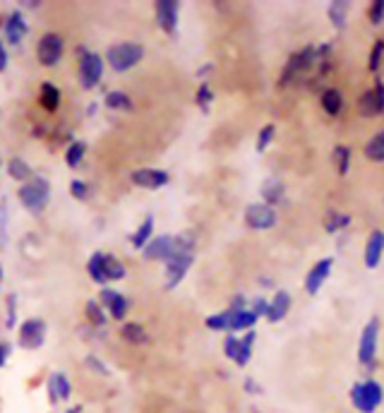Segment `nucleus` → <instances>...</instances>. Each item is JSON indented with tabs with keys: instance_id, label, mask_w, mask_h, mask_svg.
Instances as JSON below:
<instances>
[{
	"instance_id": "f257e3e1",
	"label": "nucleus",
	"mask_w": 384,
	"mask_h": 413,
	"mask_svg": "<svg viewBox=\"0 0 384 413\" xmlns=\"http://www.w3.org/2000/svg\"><path fill=\"white\" fill-rule=\"evenodd\" d=\"M17 200H20V205L31 212L34 217H39L43 214V209L51 205V183H48V178L43 176H34L29 183H24L17 190Z\"/></svg>"
},
{
	"instance_id": "f03ea898",
	"label": "nucleus",
	"mask_w": 384,
	"mask_h": 413,
	"mask_svg": "<svg viewBox=\"0 0 384 413\" xmlns=\"http://www.w3.org/2000/svg\"><path fill=\"white\" fill-rule=\"evenodd\" d=\"M77 73H79V85L82 89L92 92L102 85L104 70H106V58H102V53H94L87 46H77Z\"/></svg>"
},
{
	"instance_id": "7ed1b4c3",
	"label": "nucleus",
	"mask_w": 384,
	"mask_h": 413,
	"mask_svg": "<svg viewBox=\"0 0 384 413\" xmlns=\"http://www.w3.org/2000/svg\"><path fill=\"white\" fill-rule=\"evenodd\" d=\"M106 65H111V70L116 73H128L135 65H140L144 58V46L137 41H121V43H113L106 50Z\"/></svg>"
},
{
	"instance_id": "20e7f679",
	"label": "nucleus",
	"mask_w": 384,
	"mask_h": 413,
	"mask_svg": "<svg viewBox=\"0 0 384 413\" xmlns=\"http://www.w3.org/2000/svg\"><path fill=\"white\" fill-rule=\"evenodd\" d=\"M351 404L361 413H375L384 404V387L377 380H365L351 387Z\"/></svg>"
},
{
	"instance_id": "39448f33",
	"label": "nucleus",
	"mask_w": 384,
	"mask_h": 413,
	"mask_svg": "<svg viewBox=\"0 0 384 413\" xmlns=\"http://www.w3.org/2000/svg\"><path fill=\"white\" fill-rule=\"evenodd\" d=\"M62 53H65V39H62L58 31H46L36 41V60L43 68H55L62 60Z\"/></svg>"
},
{
	"instance_id": "423d86ee",
	"label": "nucleus",
	"mask_w": 384,
	"mask_h": 413,
	"mask_svg": "<svg viewBox=\"0 0 384 413\" xmlns=\"http://www.w3.org/2000/svg\"><path fill=\"white\" fill-rule=\"evenodd\" d=\"M46 322L41 317H27L24 322H20V329H17V346L24 348V351H39L46 341Z\"/></svg>"
},
{
	"instance_id": "0eeeda50",
	"label": "nucleus",
	"mask_w": 384,
	"mask_h": 413,
	"mask_svg": "<svg viewBox=\"0 0 384 413\" xmlns=\"http://www.w3.org/2000/svg\"><path fill=\"white\" fill-rule=\"evenodd\" d=\"M317 60H319V53H317V48H312V46H307V48L300 50V53L291 55V60L286 63V70H283L279 85L281 87L291 85L293 80H298L300 75H305L307 70H312L314 65H317Z\"/></svg>"
},
{
	"instance_id": "6e6552de",
	"label": "nucleus",
	"mask_w": 384,
	"mask_h": 413,
	"mask_svg": "<svg viewBox=\"0 0 384 413\" xmlns=\"http://www.w3.org/2000/svg\"><path fill=\"white\" fill-rule=\"evenodd\" d=\"M97 301L104 305V310L109 313V317H113V320H118V322H123L130 313L128 296L121 294V291H116V289H109V286H104V289L99 291Z\"/></svg>"
},
{
	"instance_id": "1a4fd4ad",
	"label": "nucleus",
	"mask_w": 384,
	"mask_h": 413,
	"mask_svg": "<svg viewBox=\"0 0 384 413\" xmlns=\"http://www.w3.org/2000/svg\"><path fill=\"white\" fill-rule=\"evenodd\" d=\"M377 336H380V322L370 320L365 325L363 334H361V344H358V360L363 365H373L375 363V355H377Z\"/></svg>"
},
{
	"instance_id": "9d476101",
	"label": "nucleus",
	"mask_w": 384,
	"mask_h": 413,
	"mask_svg": "<svg viewBox=\"0 0 384 413\" xmlns=\"http://www.w3.org/2000/svg\"><path fill=\"white\" fill-rule=\"evenodd\" d=\"M358 113H361L363 118H375L384 113V82L377 80L373 89H368V92L363 94L361 99H358Z\"/></svg>"
},
{
	"instance_id": "9b49d317",
	"label": "nucleus",
	"mask_w": 384,
	"mask_h": 413,
	"mask_svg": "<svg viewBox=\"0 0 384 413\" xmlns=\"http://www.w3.org/2000/svg\"><path fill=\"white\" fill-rule=\"evenodd\" d=\"M194 255L192 252H175V255L166 262V291H173L182 279H185L187 269L192 267Z\"/></svg>"
},
{
	"instance_id": "f8f14e48",
	"label": "nucleus",
	"mask_w": 384,
	"mask_h": 413,
	"mask_svg": "<svg viewBox=\"0 0 384 413\" xmlns=\"http://www.w3.org/2000/svg\"><path fill=\"white\" fill-rule=\"evenodd\" d=\"M3 31H5V39H8L10 46H20V43L24 41V36L29 34V24H27L24 12L22 10L8 12L3 20Z\"/></svg>"
},
{
	"instance_id": "ddd939ff",
	"label": "nucleus",
	"mask_w": 384,
	"mask_h": 413,
	"mask_svg": "<svg viewBox=\"0 0 384 413\" xmlns=\"http://www.w3.org/2000/svg\"><path fill=\"white\" fill-rule=\"evenodd\" d=\"M245 224H248L250 228H255V231H267V228H272L276 224L274 207L264 205V202L250 205L248 209H245Z\"/></svg>"
},
{
	"instance_id": "4468645a",
	"label": "nucleus",
	"mask_w": 384,
	"mask_h": 413,
	"mask_svg": "<svg viewBox=\"0 0 384 413\" xmlns=\"http://www.w3.org/2000/svg\"><path fill=\"white\" fill-rule=\"evenodd\" d=\"M132 186L142 188V190H161L163 186H168L171 176L163 168H137L130 173Z\"/></svg>"
},
{
	"instance_id": "2eb2a0df",
	"label": "nucleus",
	"mask_w": 384,
	"mask_h": 413,
	"mask_svg": "<svg viewBox=\"0 0 384 413\" xmlns=\"http://www.w3.org/2000/svg\"><path fill=\"white\" fill-rule=\"evenodd\" d=\"M144 259L149 262H168L175 255V240L173 236H154L142 250Z\"/></svg>"
},
{
	"instance_id": "dca6fc26",
	"label": "nucleus",
	"mask_w": 384,
	"mask_h": 413,
	"mask_svg": "<svg viewBox=\"0 0 384 413\" xmlns=\"http://www.w3.org/2000/svg\"><path fill=\"white\" fill-rule=\"evenodd\" d=\"M154 15L159 27L166 31V34H175L178 31V17H180V3L175 0H159L154 5Z\"/></svg>"
},
{
	"instance_id": "f3484780",
	"label": "nucleus",
	"mask_w": 384,
	"mask_h": 413,
	"mask_svg": "<svg viewBox=\"0 0 384 413\" xmlns=\"http://www.w3.org/2000/svg\"><path fill=\"white\" fill-rule=\"evenodd\" d=\"M46 392H48V402L51 404H67L72 397L70 377L60 370L51 372V377H48V382H46Z\"/></svg>"
},
{
	"instance_id": "a211bd4d",
	"label": "nucleus",
	"mask_w": 384,
	"mask_h": 413,
	"mask_svg": "<svg viewBox=\"0 0 384 413\" xmlns=\"http://www.w3.org/2000/svg\"><path fill=\"white\" fill-rule=\"evenodd\" d=\"M331 267H334V259L324 257V259H319V262L314 264L310 272H307V279H305V291H307V294H310V296L319 294V289H322L324 281L331 274Z\"/></svg>"
},
{
	"instance_id": "6ab92c4d",
	"label": "nucleus",
	"mask_w": 384,
	"mask_h": 413,
	"mask_svg": "<svg viewBox=\"0 0 384 413\" xmlns=\"http://www.w3.org/2000/svg\"><path fill=\"white\" fill-rule=\"evenodd\" d=\"M62 104V92L53 82H41L39 87V106L46 113H55Z\"/></svg>"
},
{
	"instance_id": "aec40b11",
	"label": "nucleus",
	"mask_w": 384,
	"mask_h": 413,
	"mask_svg": "<svg viewBox=\"0 0 384 413\" xmlns=\"http://www.w3.org/2000/svg\"><path fill=\"white\" fill-rule=\"evenodd\" d=\"M382 255H384V231H373L368 243H365V267L375 269L382 262Z\"/></svg>"
},
{
	"instance_id": "412c9836",
	"label": "nucleus",
	"mask_w": 384,
	"mask_h": 413,
	"mask_svg": "<svg viewBox=\"0 0 384 413\" xmlns=\"http://www.w3.org/2000/svg\"><path fill=\"white\" fill-rule=\"evenodd\" d=\"M288 310H291V294H288V291H276L272 303H269L267 320L269 322H281L283 317L288 315Z\"/></svg>"
},
{
	"instance_id": "4be33fe9",
	"label": "nucleus",
	"mask_w": 384,
	"mask_h": 413,
	"mask_svg": "<svg viewBox=\"0 0 384 413\" xmlns=\"http://www.w3.org/2000/svg\"><path fill=\"white\" fill-rule=\"evenodd\" d=\"M152 238H154V217L147 214V219H144L142 224L135 228V233L130 236V245L135 247V250H144Z\"/></svg>"
},
{
	"instance_id": "5701e85b",
	"label": "nucleus",
	"mask_w": 384,
	"mask_h": 413,
	"mask_svg": "<svg viewBox=\"0 0 384 413\" xmlns=\"http://www.w3.org/2000/svg\"><path fill=\"white\" fill-rule=\"evenodd\" d=\"M84 317H87V325L94 329H104L106 322H109V313L104 310V305L97 301V298H89L84 305Z\"/></svg>"
},
{
	"instance_id": "b1692460",
	"label": "nucleus",
	"mask_w": 384,
	"mask_h": 413,
	"mask_svg": "<svg viewBox=\"0 0 384 413\" xmlns=\"http://www.w3.org/2000/svg\"><path fill=\"white\" fill-rule=\"evenodd\" d=\"M104 104H106V109L123 111V113H128V111L135 109V104H132V97H130L128 92H123V89H111V92L104 97Z\"/></svg>"
},
{
	"instance_id": "393cba45",
	"label": "nucleus",
	"mask_w": 384,
	"mask_h": 413,
	"mask_svg": "<svg viewBox=\"0 0 384 413\" xmlns=\"http://www.w3.org/2000/svg\"><path fill=\"white\" fill-rule=\"evenodd\" d=\"M8 176L12 181L20 183V186H24V183H29L31 178H34V171H31V166L22 156H12L8 159Z\"/></svg>"
},
{
	"instance_id": "a878e982",
	"label": "nucleus",
	"mask_w": 384,
	"mask_h": 413,
	"mask_svg": "<svg viewBox=\"0 0 384 413\" xmlns=\"http://www.w3.org/2000/svg\"><path fill=\"white\" fill-rule=\"evenodd\" d=\"M121 336L132 346H147L149 344V334L140 322H125V325L121 327Z\"/></svg>"
},
{
	"instance_id": "bb28decb",
	"label": "nucleus",
	"mask_w": 384,
	"mask_h": 413,
	"mask_svg": "<svg viewBox=\"0 0 384 413\" xmlns=\"http://www.w3.org/2000/svg\"><path fill=\"white\" fill-rule=\"evenodd\" d=\"M104 279L106 284L109 281H121V279H125V274H128V269H125V264L118 259L116 255H109V252H104Z\"/></svg>"
},
{
	"instance_id": "cd10ccee",
	"label": "nucleus",
	"mask_w": 384,
	"mask_h": 413,
	"mask_svg": "<svg viewBox=\"0 0 384 413\" xmlns=\"http://www.w3.org/2000/svg\"><path fill=\"white\" fill-rule=\"evenodd\" d=\"M319 104H322V109L329 113V116H339L344 109V97L339 89H324L322 97H319Z\"/></svg>"
},
{
	"instance_id": "c85d7f7f",
	"label": "nucleus",
	"mask_w": 384,
	"mask_h": 413,
	"mask_svg": "<svg viewBox=\"0 0 384 413\" xmlns=\"http://www.w3.org/2000/svg\"><path fill=\"white\" fill-rule=\"evenodd\" d=\"M84 156H87V142H82V139H72V142L65 147L67 168H79L82 161H84Z\"/></svg>"
},
{
	"instance_id": "c756f323",
	"label": "nucleus",
	"mask_w": 384,
	"mask_h": 413,
	"mask_svg": "<svg viewBox=\"0 0 384 413\" xmlns=\"http://www.w3.org/2000/svg\"><path fill=\"white\" fill-rule=\"evenodd\" d=\"M262 197H264V205H276V202H281L283 197V183L279 178H267V181L262 183Z\"/></svg>"
},
{
	"instance_id": "7c9ffc66",
	"label": "nucleus",
	"mask_w": 384,
	"mask_h": 413,
	"mask_svg": "<svg viewBox=\"0 0 384 413\" xmlns=\"http://www.w3.org/2000/svg\"><path fill=\"white\" fill-rule=\"evenodd\" d=\"M255 332H248L241 339V346H238V353L236 358H233V363H236L238 368H245L250 363V358H253V348H255Z\"/></svg>"
},
{
	"instance_id": "2f4dec72",
	"label": "nucleus",
	"mask_w": 384,
	"mask_h": 413,
	"mask_svg": "<svg viewBox=\"0 0 384 413\" xmlns=\"http://www.w3.org/2000/svg\"><path fill=\"white\" fill-rule=\"evenodd\" d=\"M104 252H92V257L87 259V272H89V279L97 286H106V279H104Z\"/></svg>"
},
{
	"instance_id": "473e14b6",
	"label": "nucleus",
	"mask_w": 384,
	"mask_h": 413,
	"mask_svg": "<svg viewBox=\"0 0 384 413\" xmlns=\"http://www.w3.org/2000/svg\"><path fill=\"white\" fill-rule=\"evenodd\" d=\"M233 313V310H231ZM257 322V315L253 310H241V313H233L231 317V332H241V329H253Z\"/></svg>"
},
{
	"instance_id": "72a5a7b5",
	"label": "nucleus",
	"mask_w": 384,
	"mask_h": 413,
	"mask_svg": "<svg viewBox=\"0 0 384 413\" xmlns=\"http://www.w3.org/2000/svg\"><path fill=\"white\" fill-rule=\"evenodd\" d=\"M231 317H233L231 310H224V313L207 317L204 325H207V329H212V332H231Z\"/></svg>"
},
{
	"instance_id": "f704fd0d",
	"label": "nucleus",
	"mask_w": 384,
	"mask_h": 413,
	"mask_svg": "<svg viewBox=\"0 0 384 413\" xmlns=\"http://www.w3.org/2000/svg\"><path fill=\"white\" fill-rule=\"evenodd\" d=\"M365 156H368L370 161H384V130H380L368 144H365Z\"/></svg>"
},
{
	"instance_id": "c9c22d12",
	"label": "nucleus",
	"mask_w": 384,
	"mask_h": 413,
	"mask_svg": "<svg viewBox=\"0 0 384 413\" xmlns=\"http://www.w3.org/2000/svg\"><path fill=\"white\" fill-rule=\"evenodd\" d=\"M349 8L351 5L346 3V0H334V3L329 5V20L334 27L344 29L346 27V15H349Z\"/></svg>"
},
{
	"instance_id": "e433bc0d",
	"label": "nucleus",
	"mask_w": 384,
	"mask_h": 413,
	"mask_svg": "<svg viewBox=\"0 0 384 413\" xmlns=\"http://www.w3.org/2000/svg\"><path fill=\"white\" fill-rule=\"evenodd\" d=\"M334 163L339 168V176H346L349 173V166H351V149L346 144H339L334 147Z\"/></svg>"
},
{
	"instance_id": "4c0bfd02",
	"label": "nucleus",
	"mask_w": 384,
	"mask_h": 413,
	"mask_svg": "<svg viewBox=\"0 0 384 413\" xmlns=\"http://www.w3.org/2000/svg\"><path fill=\"white\" fill-rule=\"evenodd\" d=\"M349 224H351V217H349V214L329 212V214H327L324 228H327V233H336V231H341V228H346Z\"/></svg>"
},
{
	"instance_id": "58836bf2",
	"label": "nucleus",
	"mask_w": 384,
	"mask_h": 413,
	"mask_svg": "<svg viewBox=\"0 0 384 413\" xmlns=\"http://www.w3.org/2000/svg\"><path fill=\"white\" fill-rule=\"evenodd\" d=\"M194 101H197V106L202 111H209V106H212V101H214V92H212L209 82H202V85H199L197 94H194Z\"/></svg>"
},
{
	"instance_id": "ea45409f",
	"label": "nucleus",
	"mask_w": 384,
	"mask_h": 413,
	"mask_svg": "<svg viewBox=\"0 0 384 413\" xmlns=\"http://www.w3.org/2000/svg\"><path fill=\"white\" fill-rule=\"evenodd\" d=\"M84 368H89V370L94 372V375H102V377H109L111 375V370H109V365L104 363L99 355H94V353H89L84 358Z\"/></svg>"
},
{
	"instance_id": "a19ab883",
	"label": "nucleus",
	"mask_w": 384,
	"mask_h": 413,
	"mask_svg": "<svg viewBox=\"0 0 384 413\" xmlns=\"http://www.w3.org/2000/svg\"><path fill=\"white\" fill-rule=\"evenodd\" d=\"M89 183L87 181H82V178H75V181L70 183V195L75 197V200H79V202H87L89 200Z\"/></svg>"
},
{
	"instance_id": "79ce46f5",
	"label": "nucleus",
	"mask_w": 384,
	"mask_h": 413,
	"mask_svg": "<svg viewBox=\"0 0 384 413\" xmlns=\"http://www.w3.org/2000/svg\"><path fill=\"white\" fill-rule=\"evenodd\" d=\"M274 135H276V128H274V125H272V123H269V125H264V128L260 130V135H257V144H255V149H257V151H260V154H262V151L267 149L269 144H272Z\"/></svg>"
},
{
	"instance_id": "37998d69",
	"label": "nucleus",
	"mask_w": 384,
	"mask_h": 413,
	"mask_svg": "<svg viewBox=\"0 0 384 413\" xmlns=\"http://www.w3.org/2000/svg\"><path fill=\"white\" fill-rule=\"evenodd\" d=\"M5 325L10 329L17 327V294H8V308H5Z\"/></svg>"
},
{
	"instance_id": "c03bdc74",
	"label": "nucleus",
	"mask_w": 384,
	"mask_h": 413,
	"mask_svg": "<svg viewBox=\"0 0 384 413\" xmlns=\"http://www.w3.org/2000/svg\"><path fill=\"white\" fill-rule=\"evenodd\" d=\"M382 55H384V39H377V43L373 46V53H370V70L377 73V68L382 65Z\"/></svg>"
},
{
	"instance_id": "a18cd8bd",
	"label": "nucleus",
	"mask_w": 384,
	"mask_h": 413,
	"mask_svg": "<svg viewBox=\"0 0 384 413\" xmlns=\"http://www.w3.org/2000/svg\"><path fill=\"white\" fill-rule=\"evenodd\" d=\"M238 346H241V339H238L236 334H229L226 336V341H224V355L226 358H236V353H238Z\"/></svg>"
},
{
	"instance_id": "49530a36",
	"label": "nucleus",
	"mask_w": 384,
	"mask_h": 413,
	"mask_svg": "<svg viewBox=\"0 0 384 413\" xmlns=\"http://www.w3.org/2000/svg\"><path fill=\"white\" fill-rule=\"evenodd\" d=\"M370 22L373 24H380L384 20V0H375L373 5H370Z\"/></svg>"
},
{
	"instance_id": "de8ad7c7",
	"label": "nucleus",
	"mask_w": 384,
	"mask_h": 413,
	"mask_svg": "<svg viewBox=\"0 0 384 413\" xmlns=\"http://www.w3.org/2000/svg\"><path fill=\"white\" fill-rule=\"evenodd\" d=\"M10 355H12V344L10 341H0V368L10 363Z\"/></svg>"
},
{
	"instance_id": "09e8293b",
	"label": "nucleus",
	"mask_w": 384,
	"mask_h": 413,
	"mask_svg": "<svg viewBox=\"0 0 384 413\" xmlns=\"http://www.w3.org/2000/svg\"><path fill=\"white\" fill-rule=\"evenodd\" d=\"M253 313L260 317V315H264L267 317V313H269V301H264V298H255V303H253Z\"/></svg>"
},
{
	"instance_id": "8fccbe9b",
	"label": "nucleus",
	"mask_w": 384,
	"mask_h": 413,
	"mask_svg": "<svg viewBox=\"0 0 384 413\" xmlns=\"http://www.w3.org/2000/svg\"><path fill=\"white\" fill-rule=\"evenodd\" d=\"M8 63H10L8 48H5V41L0 39V73H5V70H8Z\"/></svg>"
},
{
	"instance_id": "3c124183",
	"label": "nucleus",
	"mask_w": 384,
	"mask_h": 413,
	"mask_svg": "<svg viewBox=\"0 0 384 413\" xmlns=\"http://www.w3.org/2000/svg\"><path fill=\"white\" fill-rule=\"evenodd\" d=\"M245 392L248 394H262V387L257 385L253 377H245Z\"/></svg>"
},
{
	"instance_id": "603ef678",
	"label": "nucleus",
	"mask_w": 384,
	"mask_h": 413,
	"mask_svg": "<svg viewBox=\"0 0 384 413\" xmlns=\"http://www.w3.org/2000/svg\"><path fill=\"white\" fill-rule=\"evenodd\" d=\"M229 310H233V313H241V310H245V298L243 296H236L231 301V308Z\"/></svg>"
},
{
	"instance_id": "864d4df0",
	"label": "nucleus",
	"mask_w": 384,
	"mask_h": 413,
	"mask_svg": "<svg viewBox=\"0 0 384 413\" xmlns=\"http://www.w3.org/2000/svg\"><path fill=\"white\" fill-rule=\"evenodd\" d=\"M65 413H84V409H82V406H70Z\"/></svg>"
},
{
	"instance_id": "5fc2aeb1",
	"label": "nucleus",
	"mask_w": 384,
	"mask_h": 413,
	"mask_svg": "<svg viewBox=\"0 0 384 413\" xmlns=\"http://www.w3.org/2000/svg\"><path fill=\"white\" fill-rule=\"evenodd\" d=\"M97 109H99V104H92L89 109H87V113H89V116H94V113H97Z\"/></svg>"
},
{
	"instance_id": "6e6d98bb",
	"label": "nucleus",
	"mask_w": 384,
	"mask_h": 413,
	"mask_svg": "<svg viewBox=\"0 0 384 413\" xmlns=\"http://www.w3.org/2000/svg\"><path fill=\"white\" fill-rule=\"evenodd\" d=\"M0 286H3V264H0Z\"/></svg>"
}]
</instances>
